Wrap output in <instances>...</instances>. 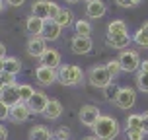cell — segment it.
<instances>
[{
	"label": "cell",
	"mask_w": 148,
	"mask_h": 140,
	"mask_svg": "<svg viewBox=\"0 0 148 140\" xmlns=\"http://www.w3.org/2000/svg\"><path fill=\"white\" fill-rule=\"evenodd\" d=\"M29 140H53V132L43 125H35L29 130Z\"/></svg>",
	"instance_id": "obj_20"
},
{
	"label": "cell",
	"mask_w": 148,
	"mask_h": 140,
	"mask_svg": "<svg viewBox=\"0 0 148 140\" xmlns=\"http://www.w3.org/2000/svg\"><path fill=\"white\" fill-rule=\"evenodd\" d=\"M113 103L117 105L119 109H125V111L133 109L134 103H136V89L129 88V86H127V88H121Z\"/></svg>",
	"instance_id": "obj_5"
},
{
	"label": "cell",
	"mask_w": 148,
	"mask_h": 140,
	"mask_svg": "<svg viewBox=\"0 0 148 140\" xmlns=\"http://www.w3.org/2000/svg\"><path fill=\"white\" fill-rule=\"evenodd\" d=\"M133 41H134L136 45H138V47H142V49H148V33H146V31L138 29L136 33H134Z\"/></svg>",
	"instance_id": "obj_28"
},
{
	"label": "cell",
	"mask_w": 148,
	"mask_h": 140,
	"mask_svg": "<svg viewBox=\"0 0 148 140\" xmlns=\"http://www.w3.org/2000/svg\"><path fill=\"white\" fill-rule=\"evenodd\" d=\"M29 115H31V111L27 107V103H18L16 107L10 109V119L14 123H25L29 119Z\"/></svg>",
	"instance_id": "obj_15"
},
{
	"label": "cell",
	"mask_w": 148,
	"mask_h": 140,
	"mask_svg": "<svg viewBox=\"0 0 148 140\" xmlns=\"http://www.w3.org/2000/svg\"><path fill=\"white\" fill-rule=\"evenodd\" d=\"M119 89H121L119 86H115V84H109V86L103 89V92H105V97H107V99H111V101H115V97H117Z\"/></svg>",
	"instance_id": "obj_32"
},
{
	"label": "cell",
	"mask_w": 148,
	"mask_h": 140,
	"mask_svg": "<svg viewBox=\"0 0 148 140\" xmlns=\"http://www.w3.org/2000/svg\"><path fill=\"white\" fill-rule=\"evenodd\" d=\"M55 22L59 23L60 27H70V25L74 23V14H72V10L62 8V10H60V14H59V18H57Z\"/></svg>",
	"instance_id": "obj_22"
},
{
	"label": "cell",
	"mask_w": 148,
	"mask_h": 140,
	"mask_svg": "<svg viewBox=\"0 0 148 140\" xmlns=\"http://www.w3.org/2000/svg\"><path fill=\"white\" fill-rule=\"evenodd\" d=\"M0 74H4V59H0Z\"/></svg>",
	"instance_id": "obj_44"
},
{
	"label": "cell",
	"mask_w": 148,
	"mask_h": 140,
	"mask_svg": "<svg viewBox=\"0 0 148 140\" xmlns=\"http://www.w3.org/2000/svg\"><path fill=\"white\" fill-rule=\"evenodd\" d=\"M25 0H6V4H10V6H22Z\"/></svg>",
	"instance_id": "obj_38"
},
{
	"label": "cell",
	"mask_w": 148,
	"mask_h": 140,
	"mask_svg": "<svg viewBox=\"0 0 148 140\" xmlns=\"http://www.w3.org/2000/svg\"><path fill=\"white\" fill-rule=\"evenodd\" d=\"M43 115H45V119H49V121H57V119L62 115V105H60L59 99H49Z\"/></svg>",
	"instance_id": "obj_18"
},
{
	"label": "cell",
	"mask_w": 148,
	"mask_h": 140,
	"mask_svg": "<svg viewBox=\"0 0 148 140\" xmlns=\"http://www.w3.org/2000/svg\"><path fill=\"white\" fill-rule=\"evenodd\" d=\"M140 29H142V31H146V33H148V22H144V23H142V27H140Z\"/></svg>",
	"instance_id": "obj_45"
},
{
	"label": "cell",
	"mask_w": 148,
	"mask_h": 140,
	"mask_svg": "<svg viewBox=\"0 0 148 140\" xmlns=\"http://www.w3.org/2000/svg\"><path fill=\"white\" fill-rule=\"evenodd\" d=\"M105 68H107V72H109L111 78H117L119 74L123 72V68H121V64H119V60L117 59H111L107 64H105Z\"/></svg>",
	"instance_id": "obj_27"
},
{
	"label": "cell",
	"mask_w": 148,
	"mask_h": 140,
	"mask_svg": "<svg viewBox=\"0 0 148 140\" xmlns=\"http://www.w3.org/2000/svg\"><path fill=\"white\" fill-rule=\"evenodd\" d=\"M92 130L99 140H115L121 132V126H119V121L111 115H101L97 119V123L92 126Z\"/></svg>",
	"instance_id": "obj_1"
},
{
	"label": "cell",
	"mask_w": 148,
	"mask_h": 140,
	"mask_svg": "<svg viewBox=\"0 0 148 140\" xmlns=\"http://www.w3.org/2000/svg\"><path fill=\"white\" fill-rule=\"evenodd\" d=\"M49 2L51 0H37L33 2V6H31V16H35V18H41V20H49Z\"/></svg>",
	"instance_id": "obj_19"
},
{
	"label": "cell",
	"mask_w": 148,
	"mask_h": 140,
	"mask_svg": "<svg viewBox=\"0 0 148 140\" xmlns=\"http://www.w3.org/2000/svg\"><path fill=\"white\" fill-rule=\"evenodd\" d=\"M25 29H27L29 37H43L45 20H41V18H35V16H31V18H27V22H25Z\"/></svg>",
	"instance_id": "obj_14"
},
{
	"label": "cell",
	"mask_w": 148,
	"mask_h": 140,
	"mask_svg": "<svg viewBox=\"0 0 148 140\" xmlns=\"http://www.w3.org/2000/svg\"><path fill=\"white\" fill-rule=\"evenodd\" d=\"M20 70H22V60L18 59V57H6L4 59V74L16 76Z\"/></svg>",
	"instance_id": "obj_21"
},
{
	"label": "cell",
	"mask_w": 148,
	"mask_h": 140,
	"mask_svg": "<svg viewBox=\"0 0 148 140\" xmlns=\"http://www.w3.org/2000/svg\"><path fill=\"white\" fill-rule=\"evenodd\" d=\"M123 33H129L127 31V23L123 20H113L107 25V35H123Z\"/></svg>",
	"instance_id": "obj_23"
},
{
	"label": "cell",
	"mask_w": 148,
	"mask_h": 140,
	"mask_svg": "<svg viewBox=\"0 0 148 140\" xmlns=\"http://www.w3.org/2000/svg\"><path fill=\"white\" fill-rule=\"evenodd\" d=\"M60 10L62 8L57 4V2H49V20H57L60 14Z\"/></svg>",
	"instance_id": "obj_33"
},
{
	"label": "cell",
	"mask_w": 148,
	"mask_h": 140,
	"mask_svg": "<svg viewBox=\"0 0 148 140\" xmlns=\"http://www.w3.org/2000/svg\"><path fill=\"white\" fill-rule=\"evenodd\" d=\"M25 49H27V55H29V57L41 59L43 53L47 51V41H45L43 37H29V39H27V45H25Z\"/></svg>",
	"instance_id": "obj_9"
},
{
	"label": "cell",
	"mask_w": 148,
	"mask_h": 140,
	"mask_svg": "<svg viewBox=\"0 0 148 140\" xmlns=\"http://www.w3.org/2000/svg\"><path fill=\"white\" fill-rule=\"evenodd\" d=\"M4 86H6V82H4V78H2V74H0V92L4 89Z\"/></svg>",
	"instance_id": "obj_42"
},
{
	"label": "cell",
	"mask_w": 148,
	"mask_h": 140,
	"mask_svg": "<svg viewBox=\"0 0 148 140\" xmlns=\"http://www.w3.org/2000/svg\"><path fill=\"white\" fill-rule=\"evenodd\" d=\"M117 2V6L121 8H134V6H138L142 0H115Z\"/></svg>",
	"instance_id": "obj_34"
},
{
	"label": "cell",
	"mask_w": 148,
	"mask_h": 140,
	"mask_svg": "<svg viewBox=\"0 0 148 140\" xmlns=\"http://www.w3.org/2000/svg\"><path fill=\"white\" fill-rule=\"evenodd\" d=\"M133 41V37L129 35V33H123V35H107L105 39V43L109 45L111 49H127L129 45Z\"/></svg>",
	"instance_id": "obj_16"
},
{
	"label": "cell",
	"mask_w": 148,
	"mask_h": 140,
	"mask_svg": "<svg viewBox=\"0 0 148 140\" xmlns=\"http://www.w3.org/2000/svg\"><path fill=\"white\" fill-rule=\"evenodd\" d=\"M64 2H68V4H78L80 0H64Z\"/></svg>",
	"instance_id": "obj_46"
},
{
	"label": "cell",
	"mask_w": 148,
	"mask_h": 140,
	"mask_svg": "<svg viewBox=\"0 0 148 140\" xmlns=\"http://www.w3.org/2000/svg\"><path fill=\"white\" fill-rule=\"evenodd\" d=\"M82 140H99V138H97L96 134H88V136H84Z\"/></svg>",
	"instance_id": "obj_41"
},
{
	"label": "cell",
	"mask_w": 148,
	"mask_h": 140,
	"mask_svg": "<svg viewBox=\"0 0 148 140\" xmlns=\"http://www.w3.org/2000/svg\"><path fill=\"white\" fill-rule=\"evenodd\" d=\"M4 8H6V0H0V12H4Z\"/></svg>",
	"instance_id": "obj_43"
},
{
	"label": "cell",
	"mask_w": 148,
	"mask_h": 140,
	"mask_svg": "<svg viewBox=\"0 0 148 140\" xmlns=\"http://www.w3.org/2000/svg\"><path fill=\"white\" fill-rule=\"evenodd\" d=\"M146 132L142 128H127V140H144Z\"/></svg>",
	"instance_id": "obj_30"
},
{
	"label": "cell",
	"mask_w": 148,
	"mask_h": 140,
	"mask_svg": "<svg viewBox=\"0 0 148 140\" xmlns=\"http://www.w3.org/2000/svg\"><path fill=\"white\" fill-rule=\"evenodd\" d=\"M47 103H49V97L45 96L43 92L37 89L35 94H33V97L27 101V107H29V111L33 113V115H37V113H43V111H45Z\"/></svg>",
	"instance_id": "obj_11"
},
{
	"label": "cell",
	"mask_w": 148,
	"mask_h": 140,
	"mask_svg": "<svg viewBox=\"0 0 148 140\" xmlns=\"http://www.w3.org/2000/svg\"><path fill=\"white\" fill-rule=\"evenodd\" d=\"M105 14H107V6H105V2H101V0H94V2H88L86 4V16H88L90 20H99Z\"/></svg>",
	"instance_id": "obj_12"
},
{
	"label": "cell",
	"mask_w": 148,
	"mask_h": 140,
	"mask_svg": "<svg viewBox=\"0 0 148 140\" xmlns=\"http://www.w3.org/2000/svg\"><path fill=\"white\" fill-rule=\"evenodd\" d=\"M140 70H142V72H148V59L140 62Z\"/></svg>",
	"instance_id": "obj_40"
},
{
	"label": "cell",
	"mask_w": 148,
	"mask_h": 140,
	"mask_svg": "<svg viewBox=\"0 0 148 140\" xmlns=\"http://www.w3.org/2000/svg\"><path fill=\"white\" fill-rule=\"evenodd\" d=\"M92 47H94V43H92L90 37L74 35L72 41H70V49H72L74 55H88V53L92 51Z\"/></svg>",
	"instance_id": "obj_10"
},
{
	"label": "cell",
	"mask_w": 148,
	"mask_h": 140,
	"mask_svg": "<svg viewBox=\"0 0 148 140\" xmlns=\"http://www.w3.org/2000/svg\"><path fill=\"white\" fill-rule=\"evenodd\" d=\"M142 130L148 134V111L144 113V115H142Z\"/></svg>",
	"instance_id": "obj_36"
},
{
	"label": "cell",
	"mask_w": 148,
	"mask_h": 140,
	"mask_svg": "<svg viewBox=\"0 0 148 140\" xmlns=\"http://www.w3.org/2000/svg\"><path fill=\"white\" fill-rule=\"evenodd\" d=\"M86 2H94V0H86Z\"/></svg>",
	"instance_id": "obj_47"
},
{
	"label": "cell",
	"mask_w": 148,
	"mask_h": 140,
	"mask_svg": "<svg viewBox=\"0 0 148 140\" xmlns=\"http://www.w3.org/2000/svg\"><path fill=\"white\" fill-rule=\"evenodd\" d=\"M53 138H55V140H70V128L60 126L57 132H53Z\"/></svg>",
	"instance_id": "obj_31"
},
{
	"label": "cell",
	"mask_w": 148,
	"mask_h": 140,
	"mask_svg": "<svg viewBox=\"0 0 148 140\" xmlns=\"http://www.w3.org/2000/svg\"><path fill=\"white\" fill-rule=\"evenodd\" d=\"M6 119H10V107L0 101V121H6Z\"/></svg>",
	"instance_id": "obj_35"
},
{
	"label": "cell",
	"mask_w": 148,
	"mask_h": 140,
	"mask_svg": "<svg viewBox=\"0 0 148 140\" xmlns=\"http://www.w3.org/2000/svg\"><path fill=\"white\" fill-rule=\"evenodd\" d=\"M119 64L123 68V72H138L140 70V57L136 51H121L119 55Z\"/></svg>",
	"instance_id": "obj_4"
},
{
	"label": "cell",
	"mask_w": 148,
	"mask_h": 140,
	"mask_svg": "<svg viewBox=\"0 0 148 140\" xmlns=\"http://www.w3.org/2000/svg\"><path fill=\"white\" fill-rule=\"evenodd\" d=\"M18 89H20L18 84H6L4 89L0 92V101L6 103L10 109L16 107L18 103H22V101H20V92H18Z\"/></svg>",
	"instance_id": "obj_7"
},
{
	"label": "cell",
	"mask_w": 148,
	"mask_h": 140,
	"mask_svg": "<svg viewBox=\"0 0 148 140\" xmlns=\"http://www.w3.org/2000/svg\"><path fill=\"white\" fill-rule=\"evenodd\" d=\"M74 29H76V35L90 37V33H92V25H90L88 20H76V22H74Z\"/></svg>",
	"instance_id": "obj_24"
},
{
	"label": "cell",
	"mask_w": 148,
	"mask_h": 140,
	"mask_svg": "<svg viewBox=\"0 0 148 140\" xmlns=\"http://www.w3.org/2000/svg\"><path fill=\"white\" fill-rule=\"evenodd\" d=\"M39 64H41V66H49V68L59 70L60 68V53L55 51V49H47V51L43 53V57L39 59Z\"/></svg>",
	"instance_id": "obj_13"
},
{
	"label": "cell",
	"mask_w": 148,
	"mask_h": 140,
	"mask_svg": "<svg viewBox=\"0 0 148 140\" xmlns=\"http://www.w3.org/2000/svg\"><path fill=\"white\" fill-rule=\"evenodd\" d=\"M136 89L142 94H148V72H142V70L136 72Z\"/></svg>",
	"instance_id": "obj_26"
},
{
	"label": "cell",
	"mask_w": 148,
	"mask_h": 140,
	"mask_svg": "<svg viewBox=\"0 0 148 140\" xmlns=\"http://www.w3.org/2000/svg\"><path fill=\"white\" fill-rule=\"evenodd\" d=\"M101 117V111H99V107H97V105H84V107H82L80 109V113H78V119H80V123L84 126H90V128H92V126L96 125L97 123V119Z\"/></svg>",
	"instance_id": "obj_6"
},
{
	"label": "cell",
	"mask_w": 148,
	"mask_h": 140,
	"mask_svg": "<svg viewBox=\"0 0 148 140\" xmlns=\"http://www.w3.org/2000/svg\"><path fill=\"white\" fill-rule=\"evenodd\" d=\"M111 78L107 68L105 66H92L88 70V82L92 88H97V89H105L107 86L111 84Z\"/></svg>",
	"instance_id": "obj_3"
},
{
	"label": "cell",
	"mask_w": 148,
	"mask_h": 140,
	"mask_svg": "<svg viewBox=\"0 0 148 140\" xmlns=\"http://www.w3.org/2000/svg\"><path fill=\"white\" fill-rule=\"evenodd\" d=\"M0 59H6V47H4V43H0Z\"/></svg>",
	"instance_id": "obj_39"
},
{
	"label": "cell",
	"mask_w": 148,
	"mask_h": 140,
	"mask_svg": "<svg viewBox=\"0 0 148 140\" xmlns=\"http://www.w3.org/2000/svg\"><path fill=\"white\" fill-rule=\"evenodd\" d=\"M18 92H20V101L22 103H27L37 89H33V86H29V84H20V89Z\"/></svg>",
	"instance_id": "obj_25"
},
{
	"label": "cell",
	"mask_w": 148,
	"mask_h": 140,
	"mask_svg": "<svg viewBox=\"0 0 148 140\" xmlns=\"http://www.w3.org/2000/svg\"><path fill=\"white\" fill-rule=\"evenodd\" d=\"M127 128H142V115H129L127 117Z\"/></svg>",
	"instance_id": "obj_29"
},
{
	"label": "cell",
	"mask_w": 148,
	"mask_h": 140,
	"mask_svg": "<svg viewBox=\"0 0 148 140\" xmlns=\"http://www.w3.org/2000/svg\"><path fill=\"white\" fill-rule=\"evenodd\" d=\"M0 140H8V128L0 125Z\"/></svg>",
	"instance_id": "obj_37"
},
{
	"label": "cell",
	"mask_w": 148,
	"mask_h": 140,
	"mask_svg": "<svg viewBox=\"0 0 148 140\" xmlns=\"http://www.w3.org/2000/svg\"><path fill=\"white\" fill-rule=\"evenodd\" d=\"M35 78H37V82H39L41 86H51L53 82L59 80V70L39 64V66L35 68Z\"/></svg>",
	"instance_id": "obj_8"
},
{
	"label": "cell",
	"mask_w": 148,
	"mask_h": 140,
	"mask_svg": "<svg viewBox=\"0 0 148 140\" xmlns=\"http://www.w3.org/2000/svg\"><path fill=\"white\" fill-rule=\"evenodd\" d=\"M59 82L62 86H78L84 82V70L76 64H60L59 68Z\"/></svg>",
	"instance_id": "obj_2"
},
{
	"label": "cell",
	"mask_w": 148,
	"mask_h": 140,
	"mask_svg": "<svg viewBox=\"0 0 148 140\" xmlns=\"http://www.w3.org/2000/svg\"><path fill=\"white\" fill-rule=\"evenodd\" d=\"M60 31H62V27L55 20H47L45 22V29H43V39L45 41H57L60 37Z\"/></svg>",
	"instance_id": "obj_17"
}]
</instances>
